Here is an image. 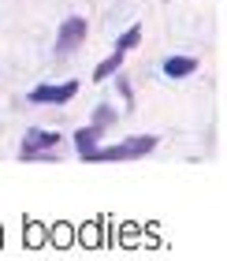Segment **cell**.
<instances>
[{"instance_id": "6da1fadb", "label": "cell", "mask_w": 227, "mask_h": 261, "mask_svg": "<svg viewBox=\"0 0 227 261\" xmlns=\"http://www.w3.org/2000/svg\"><path fill=\"white\" fill-rule=\"evenodd\" d=\"M160 146L157 135H134L127 142H119V146H97L90 153H82V161L86 164H116V161H138V157H149L153 149Z\"/></svg>"}, {"instance_id": "7a4b0ae2", "label": "cell", "mask_w": 227, "mask_h": 261, "mask_svg": "<svg viewBox=\"0 0 227 261\" xmlns=\"http://www.w3.org/2000/svg\"><path fill=\"white\" fill-rule=\"evenodd\" d=\"M86 19L82 15H67L64 22H60V30H56V56H71V53H78L82 49V41H86Z\"/></svg>"}, {"instance_id": "3957f363", "label": "cell", "mask_w": 227, "mask_h": 261, "mask_svg": "<svg viewBox=\"0 0 227 261\" xmlns=\"http://www.w3.org/2000/svg\"><path fill=\"white\" fill-rule=\"evenodd\" d=\"M78 90H82L78 79H67V82H60V86H52V82H41V86L30 90V101H34V105H67Z\"/></svg>"}, {"instance_id": "277c9868", "label": "cell", "mask_w": 227, "mask_h": 261, "mask_svg": "<svg viewBox=\"0 0 227 261\" xmlns=\"http://www.w3.org/2000/svg\"><path fill=\"white\" fill-rule=\"evenodd\" d=\"M60 146V130H45V127H30L22 135V146H19V157L22 161H34L41 149H56Z\"/></svg>"}, {"instance_id": "5b68a950", "label": "cell", "mask_w": 227, "mask_h": 261, "mask_svg": "<svg viewBox=\"0 0 227 261\" xmlns=\"http://www.w3.org/2000/svg\"><path fill=\"white\" fill-rule=\"evenodd\" d=\"M194 71H197L194 56H168V60H164V75L168 79H186V75H194Z\"/></svg>"}, {"instance_id": "8992f818", "label": "cell", "mask_w": 227, "mask_h": 261, "mask_svg": "<svg viewBox=\"0 0 227 261\" xmlns=\"http://www.w3.org/2000/svg\"><path fill=\"white\" fill-rule=\"evenodd\" d=\"M101 138H104V130L101 127H78L75 130V146H78V157H82V153H90V149H97L101 146Z\"/></svg>"}, {"instance_id": "52a82bcc", "label": "cell", "mask_w": 227, "mask_h": 261, "mask_svg": "<svg viewBox=\"0 0 227 261\" xmlns=\"http://www.w3.org/2000/svg\"><path fill=\"white\" fill-rule=\"evenodd\" d=\"M123 56H127V53H119V49H116V53L108 56V60H101L97 67H93V82H104V79H112L116 71L123 67Z\"/></svg>"}, {"instance_id": "ba28073f", "label": "cell", "mask_w": 227, "mask_h": 261, "mask_svg": "<svg viewBox=\"0 0 227 261\" xmlns=\"http://www.w3.org/2000/svg\"><path fill=\"white\" fill-rule=\"evenodd\" d=\"M138 45H141V27H127L123 34H119L116 49H119V53H130V49H138Z\"/></svg>"}, {"instance_id": "9c48e42d", "label": "cell", "mask_w": 227, "mask_h": 261, "mask_svg": "<svg viewBox=\"0 0 227 261\" xmlns=\"http://www.w3.org/2000/svg\"><path fill=\"white\" fill-rule=\"evenodd\" d=\"M112 123H116V109H112V105H97V109H93V127L108 130Z\"/></svg>"}, {"instance_id": "30bf717a", "label": "cell", "mask_w": 227, "mask_h": 261, "mask_svg": "<svg viewBox=\"0 0 227 261\" xmlns=\"http://www.w3.org/2000/svg\"><path fill=\"white\" fill-rule=\"evenodd\" d=\"M119 93H123V101H127V105L134 101V90H130V82H127V79H119Z\"/></svg>"}]
</instances>
